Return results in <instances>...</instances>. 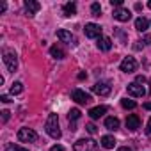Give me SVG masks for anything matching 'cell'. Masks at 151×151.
<instances>
[{"instance_id":"obj_1","label":"cell","mask_w":151,"mask_h":151,"mask_svg":"<svg viewBox=\"0 0 151 151\" xmlns=\"http://www.w3.org/2000/svg\"><path fill=\"white\" fill-rule=\"evenodd\" d=\"M46 133L52 137V139H60L62 132L59 128V116L57 114H50L48 116V121H46Z\"/></svg>"},{"instance_id":"obj_2","label":"cell","mask_w":151,"mask_h":151,"mask_svg":"<svg viewBox=\"0 0 151 151\" xmlns=\"http://www.w3.org/2000/svg\"><path fill=\"white\" fill-rule=\"evenodd\" d=\"M75 151H98V144L93 139H80L73 146Z\"/></svg>"},{"instance_id":"obj_3","label":"cell","mask_w":151,"mask_h":151,"mask_svg":"<svg viewBox=\"0 0 151 151\" xmlns=\"http://www.w3.org/2000/svg\"><path fill=\"white\" fill-rule=\"evenodd\" d=\"M71 100L77 101L78 105H87V103H91V94H87V93L82 91V89H75V91L71 93Z\"/></svg>"},{"instance_id":"obj_4","label":"cell","mask_w":151,"mask_h":151,"mask_svg":"<svg viewBox=\"0 0 151 151\" xmlns=\"http://www.w3.org/2000/svg\"><path fill=\"white\" fill-rule=\"evenodd\" d=\"M37 139V133L32 128H20L18 130V140L20 142H34Z\"/></svg>"},{"instance_id":"obj_5","label":"cell","mask_w":151,"mask_h":151,"mask_svg":"<svg viewBox=\"0 0 151 151\" xmlns=\"http://www.w3.org/2000/svg\"><path fill=\"white\" fill-rule=\"evenodd\" d=\"M84 32H86V37H89V39H94V37L100 39V36H101V27L96 25V23H87L86 29H84Z\"/></svg>"},{"instance_id":"obj_6","label":"cell","mask_w":151,"mask_h":151,"mask_svg":"<svg viewBox=\"0 0 151 151\" xmlns=\"http://www.w3.org/2000/svg\"><path fill=\"white\" fill-rule=\"evenodd\" d=\"M4 64L7 66V69L9 71H16V68H18V59H16V53H13V52H6L4 53Z\"/></svg>"},{"instance_id":"obj_7","label":"cell","mask_w":151,"mask_h":151,"mask_svg":"<svg viewBox=\"0 0 151 151\" xmlns=\"http://www.w3.org/2000/svg\"><path fill=\"white\" fill-rule=\"evenodd\" d=\"M121 71H124V73H133L135 69H137V60L133 59V57H124L123 60H121Z\"/></svg>"},{"instance_id":"obj_8","label":"cell","mask_w":151,"mask_h":151,"mask_svg":"<svg viewBox=\"0 0 151 151\" xmlns=\"http://www.w3.org/2000/svg\"><path fill=\"white\" fill-rule=\"evenodd\" d=\"M128 94H132L135 98H142L146 94V89H144V86H140L137 82H132V84H128Z\"/></svg>"},{"instance_id":"obj_9","label":"cell","mask_w":151,"mask_h":151,"mask_svg":"<svg viewBox=\"0 0 151 151\" xmlns=\"http://www.w3.org/2000/svg\"><path fill=\"white\" fill-rule=\"evenodd\" d=\"M110 91H112V87H110L107 82H98V84L93 86V93H96V94H100V96H109Z\"/></svg>"},{"instance_id":"obj_10","label":"cell","mask_w":151,"mask_h":151,"mask_svg":"<svg viewBox=\"0 0 151 151\" xmlns=\"http://www.w3.org/2000/svg\"><path fill=\"white\" fill-rule=\"evenodd\" d=\"M114 18L117 22H128L132 18V13L128 9H124V7H119V9H114Z\"/></svg>"},{"instance_id":"obj_11","label":"cell","mask_w":151,"mask_h":151,"mask_svg":"<svg viewBox=\"0 0 151 151\" xmlns=\"http://www.w3.org/2000/svg\"><path fill=\"white\" fill-rule=\"evenodd\" d=\"M139 126H140V117L135 116V114H130V116L126 117V128L133 132V130H137Z\"/></svg>"},{"instance_id":"obj_12","label":"cell","mask_w":151,"mask_h":151,"mask_svg":"<svg viewBox=\"0 0 151 151\" xmlns=\"http://www.w3.org/2000/svg\"><path fill=\"white\" fill-rule=\"evenodd\" d=\"M39 2H34V0H25V11L29 16H34L37 11H39Z\"/></svg>"},{"instance_id":"obj_13","label":"cell","mask_w":151,"mask_h":151,"mask_svg":"<svg viewBox=\"0 0 151 151\" xmlns=\"http://www.w3.org/2000/svg\"><path fill=\"white\" fill-rule=\"evenodd\" d=\"M105 112H107V107L105 105H100V107H94V109L89 110V117L91 119H100Z\"/></svg>"},{"instance_id":"obj_14","label":"cell","mask_w":151,"mask_h":151,"mask_svg":"<svg viewBox=\"0 0 151 151\" xmlns=\"http://www.w3.org/2000/svg\"><path fill=\"white\" fill-rule=\"evenodd\" d=\"M57 37H59L62 43H71V41H75V37L71 36V32H68V30H64V29H59V30H57Z\"/></svg>"},{"instance_id":"obj_15","label":"cell","mask_w":151,"mask_h":151,"mask_svg":"<svg viewBox=\"0 0 151 151\" xmlns=\"http://www.w3.org/2000/svg\"><path fill=\"white\" fill-rule=\"evenodd\" d=\"M98 48H100L101 52H109V50L112 48V39H110V37H100V39H98Z\"/></svg>"},{"instance_id":"obj_16","label":"cell","mask_w":151,"mask_h":151,"mask_svg":"<svg viewBox=\"0 0 151 151\" xmlns=\"http://www.w3.org/2000/svg\"><path fill=\"white\" fill-rule=\"evenodd\" d=\"M105 128L110 130V132L119 130V119H117V117H107V119H105Z\"/></svg>"},{"instance_id":"obj_17","label":"cell","mask_w":151,"mask_h":151,"mask_svg":"<svg viewBox=\"0 0 151 151\" xmlns=\"http://www.w3.org/2000/svg\"><path fill=\"white\" fill-rule=\"evenodd\" d=\"M62 11H64L66 16H75V14H77V4H75V2H68V4H64Z\"/></svg>"},{"instance_id":"obj_18","label":"cell","mask_w":151,"mask_h":151,"mask_svg":"<svg viewBox=\"0 0 151 151\" xmlns=\"http://www.w3.org/2000/svg\"><path fill=\"white\" fill-rule=\"evenodd\" d=\"M147 27H149V23H147V20H146L144 16H140V18L135 20V29H137L139 32H146Z\"/></svg>"},{"instance_id":"obj_19","label":"cell","mask_w":151,"mask_h":151,"mask_svg":"<svg viewBox=\"0 0 151 151\" xmlns=\"http://www.w3.org/2000/svg\"><path fill=\"white\" fill-rule=\"evenodd\" d=\"M101 146H103L105 149H112V147L116 146V139H114L112 135H103V137H101Z\"/></svg>"},{"instance_id":"obj_20","label":"cell","mask_w":151,"mask_h":151,"mask_svg":"<svg viewBox=\"0 0 151 151\" xmlns=\"http://www.w3.org/2000/svg\"><path fill=\"white\" fill-rule=\"evenodd\" d=\"M50 53H52V57H55V59H59V60L66 57V52H64L60 46H57V45H53V46L50 48Z\"/></svg>"},{"instance_id":"obj_21","label":"cell","mask_w":151,"mask_h":151,"mask_svg":"<svg viewBox=\"0 0 151 151\" xmlns=\"http://www.w3.org/2000/svg\"><path fill=\"white\" fill-rule=\"evenodd\" d=\"M22 91H23V84L22 82H14L11 86V94H20Z\"/></svg>"},{"instance_id":"obj_22","label":"cell","mask_w":151,"mask_h":151,"mask_svg":"<svg viewBox=\"0 0 151 151\" xmlns=\"http://www.w3.org/2000/svg\"><path fill=\"white\" fill-rule=\"evenodd\" d=\"M121 105H123L124 109H130V110L137 107V103H135L133 100H128V98H124V100H121Z\"/></svg>"},{"instance_id":"obj_23","label":"cell","mask_w":151,"mask_h":151,"mask_svg":"<svg viewBox=\"0 0 151 151\" xmlns=\"http://www.w3.org/2000/svg\"><path fill=\"white\" fill-rule=\"evenodd\" d=\"M4 151H29V149H27V147H22V146H18V144H7Z\"/></svg>"},{"instance_id":"obj_24","label":"cell","mask_w":151,"mask_h":151,"mask_svg":"<svg viewBox=\"0 0 151 151\" xmlns=\"http://www.w3.org/2000/svg\"><path fill=\"white\" fill-rule=\"evenodd\" d=\"M68 117H69V121H77L80 117V110L78 109H71L69 114H68Z\"/></svg>"},{"instance_id":"obj_25","label":"cell","mask_w":151,"mask_h":151,"mask_svg":"<svg viewBox=\"0 0 151 151\" xmlns=\"http://www.w3.org/2000/svg\"><path fill=\"white\" fill-rule=\"evenodd\" d=\"M91 13H93V16H100V13H101V6H100L98 2H94V4L91 6Z\"/></svg>"},{"instance_id":"obj_26","label":"cell","mask_w":151,"mask_h":151,"mask_svg":"<svg viewBox=\"0 0 151 151\" xmlns=\"http://www.w3.org/2000/svg\"><path fill=\"white\" fill-rule=\"evenodd\" d=\"M86 130H87V132H89L91 135H94V133L98 132V128H96V126H94L93 123H89V124H86Z\"/></svg>"},{"instance_id":"obj_27","label":"cell","mask_w":151,"mask_h":151,"mask_svg":"<svg viewBox=\"0 0 151 151\" xmlns=\"http://www.w3.org/2000/svg\"><path fill=\"white\" fill-rule=\"evenodd\" d=\"M9 117H11V112L9 110H2V123H7Z\"/></svg>"},{"instance_id":"obj_28","label":"cell","mask_w":151,"mask_h":151,"mask_svg":"<svg viewBox=\"0 0 151 151\" xmlns=\"http://www.w3.org/2000/svg\"><path fill=\"white\" fill-rule=\"evenodd\" d=\"M110 6L119 9V7H123V0H110Z\"/></svg>"},{"instance_id":"obj_29","label":"cell","mask_w":151,"mask_h":151,"mask_svg":"<svg viewBox=\"0 0 151 151\" xmlns=\"http://www.w3.org/2000/svg\"><path fill=\"white\" fill-rule=\"evenodd\" d=\"M50 151H66V149H64L60 144H55V146H52V147H50Z\"/></svg>"},{"instance_id":"obj_30","label":"cell","mask_w":151,"mask_h":151,"mask_svg":"<svg viewBox=\"0 0 151 151\" xmlns=\"http://www.w3.org/2000/svg\"><path fill=\"white\" fill-rule=\"evenodd\" d=\"M0 101H2V103H9V101H13V100H11L9 96H6V94H4V96H0Z\"/></svg>"},{"instance_id":"obj_31","label":"cell","mask_w":151,"mask_h":151,"mask_svg":"<svg viewBox=\"0 0 151 151\" xmlns=\"http://www.w3.org/2000/svg\"><path fill=\"white\" fill-rule=\"evenodd\" d=\"M140 43H142V41H135L133 48H135V50H140V48H142V45H140Z\"/></svg>"},{"instance_id":"obj_32","label":"cell","mask_w":151,"mask_h":151,"mask_svg":"<svg viewBox=\"0 0 151 151\" xmlns=\"http://www.w3.org/2000/svg\"><path fill=\"white\" fill-rule=\"evenodd\" d=\"M146 132L151 135V117H149V121H147V128H146Z\"/></svg>"},{"instance_id":"obj_33","label":"cell","mask_w":151,"mask_h":151,"mask_svg":"<svg viewBox=\"0 0 151 151\" xmlns=\"http://www.w3.org/2000/svg\"><path fill=\"white\" fill-rule=\"evenodd\" d=\"M117 151H133V149H132V147H128V146H123V147H119Z\"/></svg>"},{"instance_id":"obj_34","label":"cell","mask_w":151,"mask_h":151,"mask_svg":"<svg viewBox=\"0 0 151 151\" xmlns=\"http://www.w3.org/2000/svg\"><path fill=\"white\" fill-rule=\"evenodd\" d=\"M78 78H80V80H84V78H87V75L82 71V73H78Z\"/></svg>"},{"instance_id":"obj_35","label":"cell","mask_w":151,"mask_h":151,"mask_svg":"<svg viewBox=\"0 0 151 151\" xmlns=\"http://www.w3.org/2000/svg\"><path fill=\"white\" fill-rule=\"evenodd\" d=\"M144 109H147V110H151V103L147 101V103H144Z\"/></svg>"},{"instance_id":"obj_36","label":"cell","mask_w":151,"mask_h":151,"mask_svg":"<svg viewBox=\"0 0 151 151\" xmlns=\"http://www.w3.org/2000/svg\"><path fill=\"white\" fill-rule=\"evenodd\" d=\"M147 7H149V9H151V0H149V2H147Z\"/></svg>"}]
</instances>
